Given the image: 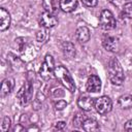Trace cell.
Returning a JSON list of instances; mask_svg holds the SVG:
<instances>
[{"mask_svg": "<svg viewBox=\"0 0 132 132\" xmlns=\"http://www.w3.org/2000/svg\"><path fill=\"white\" fill-rule=\"evenodd\" d=\"M108 78L110 82L116 86H121L124 81L125 76H124L123 68L120 62L116 58L110 59L108 63Z\"/></svg>", "mask_w": 132, "mask_h": 132, "instance_id": "6da1fadb", "label": "cell"}, {"mask_svg": "<svg viewBox=\"0 0 132 132\" xmlns=\"http://www.w3.org/2000/svg\"><path fill=\"white\" fill-rule=\"evenodd\" d=\"M54 75L68 91L74 92V90H75L74 80H73L72 76L70 75V73L66 67H64L63 65L56 66L55 70H54Z\"/></svg>", "mask_w": 132, "mask_h": 132, "instance_id": "7a4b0ae2", "label": "cell"}, {"mask_svg": "<svg viewBox=\"0 0 132 132\" xmlns=\"http://www.w3.org/2000/svg\"><path fill=\"white\" fill-rule=\"evenodd\" d=\"M32 96H33V85H32V80H30L28 77L25 86H23L18 92L16 98L19 99L21 105H27L31 101Z\"/></svg>", "mask_w": 132, "mask_h": 132, "instance_id": "3957f363", "label": "cell"}, {"mask_svg": "<svg viewBox=\"0 0 132 132\" xmlns=\"http://www.w3.org/2000/svg\"><path fill=\"white\" fill-rule=\"evenodd\" d=\"M54 70H55L54 58L51 55H46L43 63L41 64V67L39 69V75L43 79L47 80V79L52 78V76L54 74Z\"/></svg>", "mask_w": 132, "mask_h": 132, "instance_id": "277c9868", "label": "cell"}, {"mask_svg": "<svg viewBox=\"0 0 132 132\" xmlns=\"http://www.w3.org/2000/svg\"><path fill=\"white\" fill-rule=\"evenodd\" d=\"M99 23H100V27L103 30H112L116 28L117 25L113 14L108 9H104L101 11L99 16Z\"/></svg>", "mask_w": 132, "mask_h": 132, "instance_id": "5b68a950", "label": "cell"}, {"mask_svg": "<svg viewBox=\"0 0 132 132\" xmlns=\"http://www.w3.org/2000/svg\"><path fill=\"white\" fill-rule=\"evenodd\" d=\"M95 109L100 114H106L108 113L112 108V102L109 97L107 96H101L97 98L94 102Z\"/></svg>", "mask_w": 132, "mask_h": 132, "instance_id": "8992f818", "label": "cell"}, {"mask_svg": "<svg viewBox=\"0 0 132 132\" xmlns=\"http://www.w3.org/2000/svg\"><path fill=\"white\" fill-rule=\"evenodd\" d=\"M57 24H58V19L54 13L45 11L39 15V25L45 29L53 28Z\"/></svg>", "mask_w": 132, "mask_h": 132, "instance_id": "52a82bcc", "label": "cell"}, {"mask_svg": "<svg viewBox=\"0 0 132 132\" xmlns=\"http://www.w3.org/2000/svg\"><path fill=\"white\" fill-rule=\"evenodd\" d=\"M7 62L10 65V67L16 71V72H23L25 71V63L22 59H20L19 57H16L14 54L12 53H8L7 54Z\"/></svg>", "mask_w": 132, "mask_h": 132, "instance_id": "ba28073f", "label": "cell"}, {"mask_svg": "<svg viewBox=\"0 0 132 132\" xmlns=\"http://www.w3.org/2000/svg\"><path fill=\"white\" fill-rule=\"evenodd\" d=\"M102 45L106 51L117 52L119 48V40L117 37L111 35H105L102 40Z\"/></svg>", "mask_w": 132, "mask_h": 132, "instance_id": "9c48e42d", "label": "cell"}, {"mask_svg": "<svg viewBox=\"0 0 132 132\" xmlns=\"http://www.w3.org/2000/svg\"><path fill=\"white\" fill-rule=\"evenodd\" d=\"M86 87L89 93H97L101 90V80L97 75H91L87 80Z\"/></svg>", "mask_w": 132, "mask_h": 132, "instance_id": "30bf717a", "label": "cell"}, {"mask_svg": "<svg viewBox=\"0 0 132 132\" xmlns=\"http://www.w3.org/2000/svg\"><path fill=\"white\" fill-rule=\"evenodd\" d=\"M94 102H95L94 99L91 96H89L88 94H82L77 99V105H78V107L80 109L85 110V111L91 110L92 106L94 105Z\"/></svg>", "mask_w": 132, "mask_h": 132, "instance_id": "8fae6325", "label": "cell"}, {"mask_svg": "<svg viewBox=\"0 0 132 132\" xmlns=\"http://www.w3.org/2000/svg\"><path fill=\"white\" fill-rule=\"evenodd\" d=\"M10 14L9 12L1 7L0 8V31H5L10 26Z\"/></svg>", "mask_w": 132, "mask_h": 132, "instance_id": "7c38bea8", "label": "cell"}, {"mask_svg": "<svg viewBox=\"0 0 132 132\" xmlns=\"http://www.w3.org/2000/svg\"><path fill=\"white\" fill-rule=\"evenodd\" d=\"M75 35H76V39H77L80 43H86V42H88V41L90 40V36H91V35H90V30H89L87 27H85V26L77 28Z\"/></svg>", "mask_w": 132, "mask_h": 132, "instance_id": "4fadbf2b", "label": "cell"}, {"mask_svg": "<svg viewBox=\"0 0 132 132\" xmlns=\"http://www.w3.org/2000/svg\"><path fill=\"white\" fill-rule=\"evenodd\" d=\"M14 86V80L13 78H6L2 81L1 85V90H0V95L2 98H4L5 96H7L13 89Z\"/></svg>", "mask_w": 132, "mask_h": 132, "instance_id": "5bb4252c", "label": "cell"}, {"mask_svg": "<svg viewBox=\"0 0 132 132\" xmlns=\"http://www.w3.org/2000/svg\"><path fill=\"white\" fill-rule=\"evenodd\" d=\"M42 6L45 11L55 13L60 7V0H42Z\"/></svg>", "mask_w": 132, "mask_h": 132, "instance_id": "9a60e30c", "label": "cell"}, {"mask_svg": "<svg viewBox=\"0 0 132 132\" xmlns=\"http://www.w3.org/2000/svg\"><path fill=\"white\" fill-rule=\"evenodd\" d=\"M82 129L87 132H94V131H98L99 130V124L96 120L94 119H86L82 123Z\"/></svg>", "mask_w": 132, "mask_h": 132, "instance_id": "2e32d148", "label": "cell"}, {"mask_svg": "<svg viewBox=\"0 0 132 132\" xmlns=\"http://www.w3.org/2000/svg\"><path fill=\"white\" fill-rule=\"evenodd\" d=\"M77 7V0H60V8L64 12H71Z\"/></svg>", "mask_w": 132, "mask_h": 132, "instance_id": "e0dca14e", "label": "cell"}, {"mask_svg": "<svg viewBox=\"0 0 132 132\" xmlns=\"http://www.w3.org/2000/svg\"><path fill=\"white\" fill-rule=\"evenodd\" d=\"M62 51H63V54L66 58L68 59H71L75 56V47L74 45L71 43V42H63L62 44Z\"/></svg>", "mask_w": 132, "mask_h": 132, "instance_id": "ac0fdd59", "label": "cell"}, {"mask_svg": "<svg viewBox=\"0 0 132 132\" xmlns=\"http://www.w3.org/2000/svg\"><path fill=\"white\" fill-rule=\"evenodd\" d=\"M118 104L121 108H131L132 107V95H123L119 98Z\"/></svg>", "mask_w": 132, "mask_h": 132, "instance_id": "d6986e66", "label": "cell"}, {"mask_svg": "<svg viewBox=\"0 0 132 132\" xmlns=\"http://www.w3.org/2000/svg\"><path fill=\"white\" fill-rule=\"evenodd\" d=\"M50 38V34L48 32L45 30V28L43 30H39L36 33V39L38 42H45L47 39Z\"/></svg>", "mask_w": 132, "mask_h": 132, "instance_id": "ffe728a7", "label": "cell"}, {"mask_svg": "<svg viewBox=\"0 0 132 132\" xmlns=\"http://www.w3.org/2000/svg\"><path fill=\"white\" fill-rule=\"evenodd\" d=\"M87 118H86L85 114H82L80 112L76 113L74 116V118H73V126H75V127H81L82 126V123H84V121Z\"/></svg>", "mask_w": 132, "mask_h": 132, "instance_id": "44dd1931", "label": "cell"}, {"mask_svg": "<svg viewBox=\"0 0 132 132\" xmlns=\"http://www.w3.org/2000/svg\"><path fill=\"white\" fill-rule=\"evenodd\" d=\"M10 124H11L10 119H9L8 117H5V118L3 119V121H2V124L0 125V130H1V132H6V131H8L9 128H10Z\"/></svg>", "mask_w": 132, "mask_h": 132, "instance_id": "7402d4cb", "label": "cell"}, {"mask_svg": "<svg viewBox=\"0 0 132 132\" xmlns=\"http://www.w3.org/2000/svg\"><path fill=\"white\" fill-rule=\"evenodd\" d=\"M123 12L128 19H132V3L127 2L123 7Z\"/></svg>", "mask_w": 132, "mask_h": 132, "instance_id": "603a6c76", "label": "cell"}, {"mask_svg": "<svg viewBox=\"0 0 132 132\" xmlns=\"http://www.w3.org/2000/svg\"><path fill=\"white\" fill-rule=\"evenodd\" d=\"M67 106V102L65 100H58L57 102H55V108L57 110H63L65 107Z\"/></svg>", "mask_w": 132, "mask_h": 132, "instance_id": "cb8c5ba5", "label": "cell"}, {"mask_svg": "<svg viewBox=\"0 0 132 132\" xmlns=\"http://www.w3.org/2000/svg\"><path fill=\"white\" fill-rule=\"evenodd\" d=\"M14 41H15V43L18 44V48H19V51L22 52V51L24 50V45L26 44L25 39H24V38H16Z\"/></svg>", "mask_w": 132, "mask_h": 132, "instance_id": "d4e9b609", "label": "cell"}, {"mask_svg": "<svg viewBox=\"0 0 132 132\" xmlns=\"http://www.w3.org/2000/svg\"><path fill=\"white\" fill-rule=\"evenodd\" d=\"M98 0H81V3L88 7H94L97 5Z\"/></svg>", "mask_w": 132, "mask_h": 132, "instance_id": "484cf974", "label": "cell"}, {"mask_svg": "<svg viewBox=\"0 0 132 132\" xmlns=\"http://www.w3.org/2000/svg\"><path fill=\"white\" fill-rule=\"evenodd\" d=\"M66 126V123L65 122H57L56 124H55V129H57V130H62L64 127Z\"/></svg>", "mask_w": 132, "mask_h": 132, "instance_id": "4316f807", "label": "cell"}, {"mask_svg": "<svg viewBox=\"0 0 132 132\" xmlns=\"http://www.w3.org/2000/svg\"><path fill=\"white\" fill-rule=\"evenodd\" d=\"M125 130L126 131H129V132H132V120L128 121L126 124H125Z\"/></svg>", "mask_w": 132, "mask_h": 132, "instance_id": "83f0119b", "label": "cell"}, {"mask_svg": "<svg viewBox=\"0 0 132 132\" xmlns=\"http://www.w3.org/2000/svg\"><path fill=\"white\" fill-rule=\"evenodd\" d=\"M24 130H25V128H24L21 124L15 125V126H14V128L12 129V131H13V132H20V131H24Z\"/></svg>", "mask_w": 132, "mask_h": 132, "instance_id": "f1b7e54d", "label": "cell"}, {"mask_svg": "<svg viewBox=\"0 0 132 132\" xmlns=\"http://www.w3.org/2000/svg\"><path fill=\"white\" fill-rule=\"evenodd\" d=\"M32 130H36V131H38L39 128H37V127H30V128L27 129V131H32Z\"/></svg>", "mask_w": 132, "mask_h": 132, "instance_id": "f546056e", "label": "cell"}]
</instances>
